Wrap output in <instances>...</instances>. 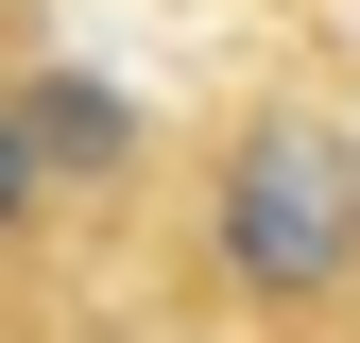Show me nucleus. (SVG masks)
<instances>
[{
  "mask_svg": "<svg viewBox=\"0 0 360 343\" xmlns=\"http://www.w3.org/2000/svg\"><path fill=\"white\" fill-rule=\"evenodd\" d=\"M34 189H52V172H34V138H18V103H0V240L34 224Z\"/></svg>",
  "mask_w": 360,
  "mask_h": 343,
  "instance_id": "3",
  "label": "nucleus"
},
{
  "mask_svg": "<svg viewBox=\"0 0 360 343\" xmlns=\"http://www.w3.org/2000/svg\"><path fill=\"white\" fill-rule=\"evenodd\" d=\"M18 138H34V172H120L138 155V103H120L103 69H34L18 86Z\"/></svg>",
  "mask_w": 360,
  "mask_h": 343,
  "instance_id": "2",
  "label": "nucleus"
},
{
  "mask_svg": "<svg viewBox=\"0 0 360 343\" xmlns=\"http://www.w3.org/2000/svg\"><path fill=\"white\" fill-rule=\"evenodd\" d=\"M206 275L240 309H343L360 292V138L326 103H257L206 155Z\"/></svg>",
  "mask_w": 360,
  "mask_h": 343,
  "instance_id": "1",
  "label": "nucleus"
}]
</instances>
